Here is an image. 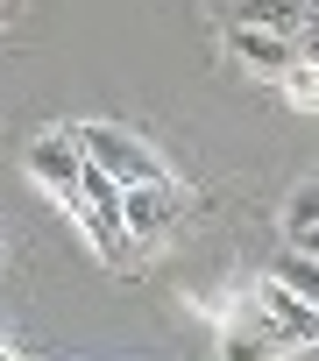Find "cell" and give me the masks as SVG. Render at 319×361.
<instances>
[{
    "label": "cell",
    "mask_w": 319,
    "mask_h": 361,
    "mask_svg": "<svg viewBox=\"0 0 319 361\" xmlns=\"http://www.w3.org/2000/svg\"><path fill=\"white\" fill-rule=\"evenodd\" d=\"M255 305H263V319H270L291 347H312V340H319V305H312V298H298V290H284L277 276H270V283H255Z\"/></svg>",
    "instance_id": "5b68a950"
},
{
    "label": "cell",
    "mask_w": 319,
    "mask_h": 361,
    "mask_svg": "<svg viewBox=\"0 0 319 361\" xmlns=\"http://www.w3.org/2000/svg\"><path fill=\"white\" fill-rule=\"evenodd\" d=\"M270 276H277L284 290H298V298H312V305H319V262H312V255H298V248H284Z\"/></svg>",
    "instance_id": "ba28073f"
},
{
    "label": "cell",
    "mask_w": 319,
    "mask_h": 361,
    "mask_svg": "<svg viewBox=\"0 0 319 361\" xmlns=\"http://www.w3.org/2000/svg\"><path fill=\"white\" fill-rule=\"evenodd\" d=\"M78 170H85V156H78L71 135H43V142H29V177H36L50 199H64V213L78 206Z\"/></svg>",
    "instance_id": "3957f363"
},
{
    "label": "cell",
    "mask_w": 319,
    "mask_h": 361,
    "mask_svg": "<svg viewBox=\"0 0 319 361\" xmlns=\"http://www.w3.org/2000/svg\"><path fill=\"white\" fill-rule=\"evenodd\" d=\"M284 248H298V255L319 248V192H312V185L291 192V206H284Z\"/></svg>",
    "instance_id": "52a82bcc"
},
{
    "label": "cell",
    "mask_w": 319,
    "mask_h": 361,
    "mask_svg": "<svg viewBox=\"0 0 319 361\" xmlns=\"http://www.w3.org/2000/svg\"><path fill=\"white\" fill-rule=\"evenodd\" d=\"M227 50L248 64V71H263V78H284L298 57H312V36H270V29H227Z\"/></svg>",
    "instance_id": "277c9868"
},
{
    "label": "cell",
    "mask_w": 319,
    "mask_h": 361,
    "mask_svg": "<svg viewBox=\"0 0 319 361\" xmlns=\"http://www.w3.org/2000/svg\"><path fill=\"white\" fill-rule=\"evenodd\" d=\"M171 220H178L171 185H121V234L135 248H156V241L171 234Z\"/></svg>",
    "instance_id": "7a4b0ae2"
},
{
    "label": "cell",
    "mask_w": 319,
    "mask_h": 361,
    "mask_svg": "<svg viewBox=\"0 0 319 361\" xmlns=\"http://www.w3.org/2000/svg\"><path fill=\"white\" fill-rule=\"evenodd\" d=\"M71 142H78V156H85V163H100V170L114 177V185H171L164 156H156L142 135H128V128L85 121V128H71Z\"/></svg>",
    "instance_id": "6da1fadb"
},
{
    "label": "cell",
    "mask_w": 319,
    "mask_h": 361,
    "mask_svg": "<svg viewBox=\"0 0 319 361\" xmlns=\"http://www.w3.org/2000/svg\"><path fill=\"white\" fill-rule=\"evenodd\" d=\"M234 22L270 36H312V0H234Z\"/></svg>",
    "instance_id": "8992f818"
},
{
    "label": "cell",
    "mask_w": 319,
    "mask_h": 361,
    "mask_svg": "<svg viewBox=\"0 0 319 361\" xmlns=\"http://www.w3.org/2000/svg\"><path fill=\"white\" fill-rule=\"evenodd\" d=\"M284 92H291V99H298V106H312V99H319V71H312V64H305V57H298V64H291V71H284Z\"/></svg>",
    "instance_id": "9c48e42d"
}]
</instances>
